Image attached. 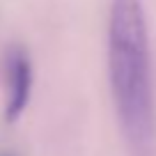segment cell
Returning a JSON list of instances; mask_svg holds the SVG:
<instances>
[{"label":"cell","mask_w":156,"mask_h":156,"mask_svg":"<svg viewBox=\"0 0 156 156\" xmlns=\"http://www.w3.org/2000/svg\"><path fill=\"white\" fill-rule=\"evenodd\" d=\"M110 83L119 124L133 151L142 154L151 145L154 106L147 25L140 0H112L108 25Z\"/></svg>","instance_id":"obj_1"},{"label":"cell","mask_w":156,"mask_h":156,"mask_svg":"<svg viewBox=\"0 0 156 156\" xmlns=\"http://www.w3.org/2000/svg\"><path fill=\"white\" fill-rule=\"evenodd\" d=\"M9 97H7V117L16 119L21 110L25 108L30 97V85H32V69H30L28 55L23 51H14L9 58Z\"/></svg>","instance_id":"obj_2"}]
</instances>
